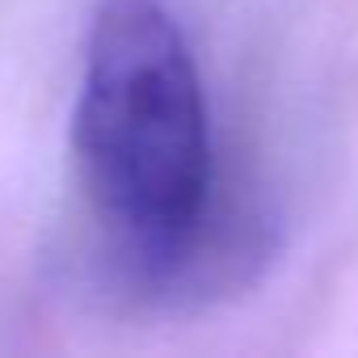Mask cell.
Wrapping results in <instances>:
<instances>
[{"label":"cell","instance_id":"cell-2","mask_svg":"<svg viewBox=\"0 0 358 358\" xmlns=\"http://www.w3.org/2000/svg\"><path fill=\"white\" fill-rule=\"evenodd\" d=\"M270 257V215L224 186H215L211 203L186 224L143 236L101 232L97 245V270L106 274V291L156 312H190L228 299L241 287L257 282Z\"/></svg>","mask_w":358,"mask_h":358},{"label":"cell","instance_id":"cell-1","mask_svg":"<svg viewBox=\"0 0 358 358\" xmlns=\"http://www.w3.org/2000/svg\"><path fill=\"white\" fill-rule=\"evenodd\" d=\"M72 156L97 232H164L211 203L220 182L203 80L160 0H101L85 47Z\"/></svg>","mask_w":358,"mask_h":358}]
</instances>
